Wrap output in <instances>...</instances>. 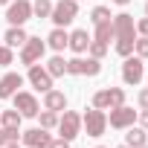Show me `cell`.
I'll list each match as a JSON object with an SVG mask.
<instances>
[{"label":"cell","mask_w":148,"mask_h":148,"mask_svg":"<svg viewBox=\"0 0 148 148\" xmlns=\"http://www.w3.org/2000/svg\"><path fill=\"white\" fill-rule=\"evenodd\" d=\"M113 38H116V52L122 58H128L134 52V41H136V26H134V15L122 12L113 15Z\"/></svg>","instance_id":"6da1fadb"},{"label":"cell","mask_w":148,"mask_h":148,"mask_svg":"<svg viewBox=\"0 0 148 148\" xmlns=\"http://www.w3.org/2000/svg\"><path fill=\"white\" fill-rule=\"evenodd\" d=\"M76 15H79V0H58V3H52L49 21L55 26H67L76 21Z\"/></svg>","instance_id":"7a4b0ae2"},{"label":"cell","mask_w":148,"mask_h":148,"mask_svg":"<svg viewBox=\"0 0 148 148\" xmlns=\"http://www.w3.org/2000/svg\"><path fill=\"white\" fill-rule=\"evenodd\" d=\"M119 105H125L122 87H105V90L93 93V108H99V110H110V108H119Z\"/></svg>","instance_id":"3957f363"},{"label":"cell","mask_w":148,"mask_h":148,"mask_svg":"<svg viewBox=\"0 0 148 148\" xmlns=\"http://www.w3.org/2000/svg\"><path fill=\"white\" fill-rule=\"evenodd\" d=\"M58 134H61V139L73 142V139L82 134V113L64 110V116H58Z\"/></svg>","instance_id":"277c9868"},{"label":"cell","mask_w":148,"mask_h":148,"mask_svg":"<svg viewBox=\"0 0 148 148\" xmlns=\"http://www.w3.org/2000/svg\"><path fill=\"white\" fill-rule=\"evenodd\" d=\"M82 128L87 131V136H102L108 131V113L99 110V108H90L84 116H82Z\"/></svg>","instance_id":"5b68a950"},{"label":"cell","mask_w":148,"mask_h":148,"mask_svg":"<svg viewBox=\"0 0 148 148\" xmlns=\"http://www.w3.org/2000/svg\"><path fill=\"white\" fill-rule=\"evenodd\" d=\"M99 70H102V64L93 55H87V58H70L67 61V73H70V76H99Z\"/></svg>","instance_id":"8992f818"},{"label":"cell","mask_w":148,"mask_h":148,"mask_svg":"<svg viewBox=\"0 0 148 148\" xmlns=\"http://www.w3.org/2000/svg\"><path fill=\"white\" fill-rule=\"evenodd\" d=\"M12 102H15V110H18L23 119H32V116H38V110H41L38 99H35L32 93H26V90H18V93L12 96Z\"/></svg>","instance_id":"52a82bcc"},{"label":"cell","mask_w":148,"mask_h":148,"mask_svg":"<svg viewBox=\"0 0 148 148\" xmlns=\"http://www.w3.org/2000/svg\"><path fill=\"white\" fill-rule=\"evenodd\" d=\"M136 122V110L128 108V105H119V108H110V116H108V125L116 128V131H125Z\"/></svg>","instance_id":"ba28073f"},{"label":"cell","mask_w":148,"mask_h":148,"mask_svg":"<svg viewBox=\"0 0 148 148\" xmlns=\"http://www.w3.org/2000/svg\"><path fill=\"white\" fill-rule=\"evenodd\" d=\"M44 49H47V44L41 38H26V44L21 47V64H26V67L38 64L44 58Z\"/></svg>","instance_id":"9c48e42d"},{"label":"cell","mask_w":148,"mask_h":148,"mask_svg":"<svg viewBox=\"0 0 148 148\" xmlns=\"http://www.w3.org/2000/svg\"><path fill=\"white\" fill-rule=\"evenodd\" d=\"M29 18H32V3H29V0H15V3H9L6 21H9L12 26H23Z\"/></svg>","instance_id":"30bf717a"},{"label":"cell","mask_w":148,"mask_h":148,"mask_svg":"<svg viewBox=\"0 0 148 148\" xmlns=\"http://www.w3.org/2000/svg\"><path fill=\"white\" fill-rule=\"evenodd\" d=\"M142 76H145V67H142V58L136 55V58H125V64H122V82L125 84H139L142 82Z\"/></svg>","instance_id":"8fae6325"},{"label":"cell","mask_w":148,"mask_h":148,"mask_svg":"<svg viewBox=\"0 0 148 148\" xmlns=\"http://www.w3.org/2000/svg\"><path fill=\"white\" fill-rule=\"evenodd\" d=\"M21 139H23V145L26 148H47L49 142H52V136H49V131L47 128H29V131H21Z\"/></svg>","instance_id":"7c38bea8"},{"label":"cell","mask_w":148,"mask_h":148,"mask_svg":"<svg viewBox=\"0 0 148 148\" xmlns=\"http://www.w3.org/2000/svg\"><path fill=\"white\" fill-rule=\"evenodd\" d=\"M29 84L35 87V90H41V93H47V90H52V76L47 73V67L44 64H32L29 67Z\"/></svg>","instance_id":"4fadbf2b"},{"label":"cell","mask_w":148,"mask_h":148,"mask_svg":"<svg viewBox=\"0 0 148 148\" xmlns=\"http://www.w3.org/2000/svg\"><path fill=\"white\" fill-rule=\"evenodd\" d=\"M18 87H23V76L21 73H6L0 79V99H12L18 93Z\"/></svg>","instance_id":"5bb4252c"},{"label":"cell","mask_w":148,"mask_h":148,"mask_svg":"<svg viewBox=\"0 0 148 148\" xmlns=\"http://www.w3.org/2000/svg\"><path fill=\"white\" fill-rule=\"evenodd\" d=\"M90 35H87V29H76V32H70V41H67V47L73 49V52H79V55H84L87 52V47H90Z\"/></svg>","instance_id":"9a60e30c"},{"label":"cell","mask_w":148,"mask_h":148,"mask_svg":"<svg viewBox=\"0 0 148 148\" xmlns=\"http://www.w3.org/2000/svg\"><path fill=\"white\" fill-rule=\"evenodd\" d=\"M44 108L61 113V110H67V96H64L61 90H47V93H44Z\"/></svg>","instance_id":"2e32d148"},{"label":"cell","mask_w":148,"mask_h":148,"mask_svg":"<svg viewBox=\"0 0 148 148\" xmlns=\"http://www.w3.org/2000/svg\"><path fill=\"white\" fill-rule=\"evenodd\" d=\"M67 41H70V32H67L64 26H55V29H52V32L47 35V44H49V47H52L55 52H61V49L67 47Z\"/></svg>","instance_id":"e0dca14e"},{"label":"cell","mask_w":148,"mask_h":148,"mask_svg":"<svg viewBox=\"0 0 148 148\" xmlns=\"http://www.w3.org/2000/svg\"><path fill=\"white\" fill-rule=\"evenodd\" d=\"M125 145L128 148H142V145H148V134H145V128H128V134H125Z\"/></svg>","instance_id":"ac0fdd59"},{"label":"cell","mask_w":148,"mask_h":148,"mask_svg":"<svg viewBox=\"0 0 148 148\" xmlns=\"http://www.w3.org/2000/svg\"><path fill=\"white\" fill-rule=\"evenodd\" d=\"M21 122H23V116L18 110H3L0 113V128H6V131H21Z\"/></svg>","instance_id":"d6986e66"},{"label":"cell","mask_w":148,"mask_h":148,"mask_svg":"<svg viewBox=\"0 0 148 148\" xmlns=\"http://www.w3.org/2000/svg\"><path fill=\"white\" fill-rule=\"evenodd\" d=\"M26 38H29V35L23 32V26H12V29L6 32V47H12V49H15V47H23Z\"/></svg>","instance_id":"ffe728a7"},{"label":"cell","mask_w":148,"mask_h":148,"mask_svg":"<svg viewBox=\"0 0 148 148\" xmlns=\"http://www.w3.org/2000/svg\"><path fill=\"white\" fill-rule=\"evenodd\" d=\"M47 73H49L52 79H61V76H67V61H64L61 55L49 58V64H47Z\"/></svg>","instance_id":"44dd1931"},{"label":"cell","mask_w":148,"mask_h":148,"mask_svg":"<svg viewBox=\"0 0 148 148\" xmlns=\"http://www.w3.org/2000/svg\"><path fill=\"white\" fill-rule=\"evenodd\" d=\"M110 38H113V21H110V23H99L93 41H99V44H110Z\"/></svg>","instance_id":"7402d4cb"},{"label":"cell","mask_w":148,"mask_h":148,"mask_svg":"<svg viewBox=\"0 0 148 148\" xmlns=\"http://www.w3.org/2000/svg\"><path fill=\"white\" fill-rule=\"evenodd\" d=\"M110 9L108 6H96L93 12H90V21H93V26H99V23H110Z\"/></svg>","instance_id":"603a6c76"},{"label":"cell","mask_w":148,"mask_h":148,"mask_svg":"<svg viewBox=\"0 0 148 148\" xmlns=\"http://www.w3.org/2000/svg\"><path fill=\"white\" fill-rule=\"evenodd\" d=\"M38 116H41V128H47V131L49 128H58V113L55 110H47L44 108V110H38Z\"/></svg>","instance_id":"cb8c5ba5"},{"label":"cell","mask_w":148,"mask_h":148,"mask_svg":"<svg viewBox=\"0 0 148 148\" xmlns=\"http://www.w3.org/2000/svg\"><path fill=\"white\" fill-rule=\"evenodd\" d=\"M49 12H52V0H35L32 3V15L35 18H49Z\"/></svg>","instance_id":"d4e9b609"},{"label":"cell","mask_w":148,"mask_h":148,"mask_svg":"<svg viewBox=\"0 0 148 148\" xmlns=\"http://www.w3.org/2000/svg\"><path fill=\"white\" fill-rule=\"evenodd\" d=\"M87 52H90L93 58H99V61H102V55L108 52V44H99V41H90V47H87Z\"/></svg>","instance_id":"484cf974"},{"label":"cell","mask_w":148,"mask_h":148,"mask_svg":"<svg viewBox=\"0 0 148 148\" xmlns=\"http://www.w3.org/2000/svg\"><path fill=\"white\" fill-rule=\"evenodd\" d=\"M134 49H136V55H139V58H148V38H145V35H139V38L134 41Z\"/></svg>","instance_id":"4316f807"},{"label":"cell","mask_w":148,"mask_h":148,"mask_svg":"<svg viewBox=\"0 0 148 148\" xmlns=\"http://www.w3.org/2000/svg\"><path fill=\"white\" fill-rule=\"evenodd\" d=\"M12 61H15V55H12V47L0 44V67H9Z\"/></svg>","instance_id":"83f0119b"},{"label":"cell","mask_w":148,"mask_h":148,"mask_svg":"<svg viewBox=\"0 0 148 148\" xmlns=\"http://www.w3.org/2000/svg\"><path fill=\"white\" fill-rule=\"evenodd\" d=\"M134 26H136V35H145V38H148V18H142V21H136Z\"/></svg>","instance_id":"f1b7e54d"},{"label":"cell","mask_w":148,"mask_h":148,"mask_svg":"<svg viewBox=\"0 0 148 148\" xmlns=\"http://www.w3.org/2000/svg\"><path fill=\"white\" fill-rule=\"evenodd\" d=\"M136 119H139V128H145V131H148V108H142V110L136 113Z\"/></svg>","instance_id":"f546056e"},{"label":"cell","mask_w":148,"mask_h":148,"mask_svg":"<svg viewBox=\"0 0 148 148\" xmlns=\"http://www.w3.org/2000/svg\"><path fill=\"white\" fill-rule=\"evenodd\" d=\"M136 102H139V108H148V87H142V90H139Z\"/></svg>","instance_id":"4dcf8cb0"},{"label":"cell","mask_w":148,"mask_h":148,"mask_svg":"<svg viewBox=\"0 0 148 148\" xmlns=\"http://www.w3.org/2000/svg\"><path fill=\"white\" fill-rule=\"evenodd\" d=\"M47 148H70V142H67V139H61V136H58V139H52V142H49V145H47Z\"/></svg>","instance_id":"1f68e13d"},{"label":"cell","mask_w":148,"mask_h":148,"mask_svg":"<svg viewBox=\"0 0 148 148\" xmlns=\"http://www.w3.org/2000/svg\"><path fill=\"white\" fill-rule=\"evenodd\" d=\"M6 142H9V136H6V128H0V148H3Z\"/></svg>","instance_id":"d6a6232c"},{"label":"cell","mask_w":148,"mask_h":148,"mask_svg":"<svg viewBox=\"0 0 148 148\" xmlns=\"http://www.w3.org/2000/svg\"><path fill=\"white\" fill-rule=\"evenodd\" d=\"M3 148H21V139H9V142H6Z\"/></svg>","instance_id":"836d02e7"},{"label":"cell","mask_w":148,"mask_h":148,"mask_svg":"<svg viewBox=\"0 0 148 148\" xmlns=\"http://www.w3.org/2000/svg\"><path fill=\"white\" fill-rule=\"evenodd\" d=\"M113 3H116V6H128V3H131V0H113Z\"/></svg>","instance_id":"e575fe53"},{"label":"cell","mask_w":148,"mask_h":148,"mask_svg":"<svg viewBox=\"0 0 148 148\" xmlns=\"http://www.w3.org/2000/svg\"><path fill=\"white\" fill-rule=\"evenodd\" d=\"M9 3H12V0H0V6H9Z\"/></svg>","instance_id":"d590c367"},{"label":"cell","mask_w":148,"mask_h":148,"mask_svg":"<svg viewBox=\"0 0 148 148\" xmlns=\"http://www.w3.org/2000/svg\"><path fill=\"white\" fill-rule=\"evenodd\" d=\"M145 18H148V3H145Z\"/></svg>","instance_id":"8d00e7d4"},{"label":"cell","mask_w":148,"mask_h":148,"mask_svg":"<svg viewBox=\"0 0 148 148\" xmlns=\"http://www.w3.org/2000/svg\"><path fill=\"white\" fill-rule=\"evenodd\" d=\"M116 148H128V145H116Z\"/></svg>","instance_id":"74e56055"},{"label":"cell","mask_w":148,"mask_h":148,"mask_svg":"<svg viewBox=\"0 0 148 148\" xmlns=\"http://www.w3.org/2000/svg\"><path fill=\"white\" fill-rule=\"evenodd\" d=\"M96 148H105V145H96Z\"/></svg>","instance_id":"f35d334b"},{"label":"cell","mask_w":148,"mask_h":148,"mask_svg":"<svg viewBox=\"0 0 148 148\" xmlns=\"http://www.w3.org/2000/svg\"><path fill=\"white\" fill-rule=\"evenodd\" d=\"M142 148H148V145H142Z\"/></svg>","instance_id":"ab89813d"}]
</instances>
